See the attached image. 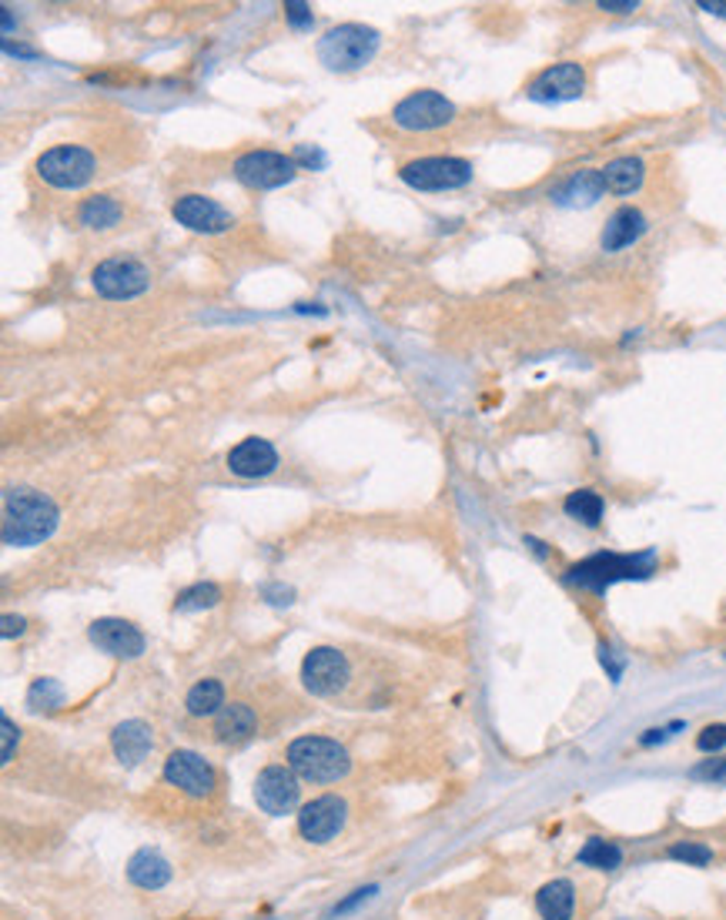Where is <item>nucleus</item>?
I'll use <instances>...</instances> for the list:
<instances>
[{"label": "nucleus", "mask_w": 726, "mask_h": 920, "mask_svg": "<svg viewBox=\"0 0 726 920\" xmlns=\"http://www.w3.org/2000/svg\"><path fill=\"white\" fill-rule=\"evenodd\" d=\"M58 506L37 490H11L4 496V543L37 546L58 529Z\"/></svg>", "instance_id": "1"}, {"label": "nucleus", "mask_w": 726, "mask_h": 920, "mask_svg": "<svg viewBox=\"0 0 726 920\" xmlns=\"http://www.w3.org/2000/svg\"><path fill=\"white\" fill-rule=\"evenodd\" d=\"M656 569V553H630V556H622V553H596L583 563H576L573 569H569L566 582H573L580 589H590V592H603L609 589L612 582H622V579H646L650 573Z\"/></svg>", "instance_id": "2"}, {"label": "nucleus", "mask_w": 726, "mask_h": 920, "mask_svg": "<svg viewBox=\"0 0 726 920\" xmlns=\"http://www.w3.org/2000/svg\"><path fill=\"white\" fill-rule=\"evenodd\" d=\"M288 767L308 783H332L348 774L352 760L345 746L329 736H298L288 746Z\"/></svg>", "instance_id": "3"}, {"label": "nucleus", "mask_w": 726, "mask_h": 920, "mask_svg": "<svg viewBox=\"0 0 726 920\" xmlns=\"http://www.w3.org/2000/svg\"><path fill=\"white\" fill-rule=\"evenodd\" d=\"M379 50V34L366 24H338L319 40V61L329 71H358Z\"/></svg>", "instance_id": "4"}, {"label": "nucleus", "mask_w": 726, "mask_h": 920, "mask_svg": "<svg viewBox=\"0 0 726 920\" xmlns=\"http://www.w3.org/2000/svg\"><path fill=\"white\" fill-rule=\"evenodd\" d=\"M37 175L61 191L84 188L97 175V157L81 144H58L37 157Z\"/></svg>", "instance_id": "5"}, {"label": "nucleus", "mask_w": 726, "mask_h": 920, "mask_svg": "<svg viewBox=\"0 0 726 920\" xmlns=\"http://www.w3.org/2000/svg\"><path fill=\"white\" fill-rule=\"evenodd\" d=\"M298 161L278 151H248L235 161V178L254 191H275L295 181Z\"/></svg>", "instance_id": "6"}, {"label": "nucleus", "mask_w": 726, "mask_h": 920, "mask_svg": "<svg viewBox=\"0 0 726 920\" xmlns=\"http://www.w3.org/2000/svg\"><path fill=\"white\" fill-rule=\"evenodd\" d=\"M402 181L412 185V188H419V191H452V188H462V185H469L473 181V165L469 161H462V157H419V161H412V165H405L402 172Z\"/></svg>", "instance_id": "7"}, {"label": "nucleus", "mask_w": 726, "mask_h": 920, "mask_svg": "<svg viewBox=\"0 0 726 920\" xmlns=\"http://www.w3.org/2000/svg\"><path fill=\"white\" fill-rule=\"evenodd\" d=\"M455 118V104L439 91H415L392 107V121L405 131H436Z\"/></svg>", "instance_id": "8"}, {"label": "nucleus", "mask_w": 726, "mask_h": 920, "mask_svg": "<svg viewBox=\"0 0 726 920\" xmlns=\"http://www.w3.org/2000/svg\"><path fill=\"white\" fill-rule=\"evenodd\" d=\"M94 292L104 298H138L151 285V272L134 258H108L94 268Z\"/></svg>", "instance_id": "9"}, {"label": "nucleus", "mask_w": 726, "mask_h": 920, "mask_svg": "<svg viewBox=\"0 0 726 920\" xmlns=\"http://www.w3.org/2000/svg\"><path fill=\"white\" fill-rule=\"evenodd\" d=\"M348 676H352V670H348L345 653H338L332 646L311 649L301 663V680L316 696H335L338 689H345Z\"/></svg>", "instance_id": "10"}, {"label": "nucleus", "mask_w": 726, "mask_h": 920, "mask_svg": "<svg viewBox=\"0 0 726 920\" xmlns=\"http://www.w3.org/2000/svg\"><path fill=\"white\" fill-rule=\"evenodd\" d=\"M165 780L188 797H212L218 787L215 767L191 750H175L165 760Z\"/></svg>", "instance_id": "11"}, {"label": "nucleus", "mask_w": 726, "mask_h": 920, "mask_svg": "<svg viewBox=\"0 0 726 920\" xmlns=\"http://www.w3.org/2000/svg\"><path fill=\"white\" fill-rule=\"evenodd\" d=\"M298 780H295V770L291 767H282V764H272L265 767L262 774H258L254 780V800L258 806L265 810V814L272 817H282V814H291L295 803H298Z\"/></svg>", "instance_id": "12"}, {"label": "nucleus", "mask_w": 726, "mask_h": 920, "mask_svg": "<svg viewBox=\"0 0 726 920\" xmlns=\"http://www.w3.org/2000/svg\"><path fill=\"white\" fill-rule=\"evenodd\" d=\"M586 91V71L573 61L566 64H552L546 68L533 84H529V97L539 104H559V101H576Z\"/></svg>", "instance_id": "13"}, {"label": "nucleus", "mask_w": 726, "mask_h": 920, "mask_svg": "<svg viewBox=\"0 0 726 920\" xmlns=\"http://www.w3.org/2000/svg\"><path fill=\"white\" fill-rule=\"evenodd\" d=\"M342 827H345V803L332 793L305 803L298 814V830L311 844H329Z\"/></svg>", "instance_id": "14"}, {"label": "nucleus", "mask_w": 726, "mask_h": 920, "mask_svg": "<svg viewBox=\"0 0 726 920\" xmlns=\"http://www.w3.org/2000/svg\"><path fill=\"white\" fill-rule=\"evenodd\" d=\"M171 214H175L178 225H185L191 232H201V235H218V232L231 228V214L215 198H204V194L178 198Z\"/></svg>", "instance_id": "15"}, {"label": "nucleus", "mask_w": 726, "mask_h": 920, "mask_svg": "<svg viewBox=\"0 0 726 920\" xmlns=\"http://www.w3.org/2000/svg\"><path fill=\"white\" fill-rule=\"evenodd\" d=\"M87 636L97 649H104V653H111V657L134 660L144 653V636L128 620H97V623H91Z\"/></svg>", "instance_id": "16"}, {"label": "nucleus", "mask_w": 726, "mask_h": 920, "mask_svg": "<svg viewBox=\"0 0 726 920\" xmlns=\"http://www.w3.org/2000/svg\"><path fill=\"white\" fill-rule=\"evenodd\" d=\"M228 469L241 479H265L278 469V452L269 439H245L228 452Z\"/></svg>", "instance_id": "17"}, {"label": "nucleus", "mask_w": 726, "mask_h": 920, "mask_svg": "<svg viewBox=\"0 0 726 920\" xmlns=\"http://www.w3.org/2000/svg\"><path fill=\"white\" fill-rule=\"evenodd\" d=\"M111 746H115V753H118V760H121V764L134 767V764H141V760H144V756L151 753V746H154L151 727H147L144 720H124L121 727H115V733H111Z\"/></svg>", "instance_id": "18"}, {"label": "nucleus", "mask_w": 726, "mask_h": 920, "mask_svg": "<svg viewBox=\"0 0 726 920\" xmlns=\"http://www.w3.org/2000/svg\"><path fill=\"white\" fill-rule=\"evenodd\" d=\"M646 232V219L636 208H619L609 214V222L603 228V251H622L633 241H640V235Z\"/></svg>", "instance_id": "19"}, {"label": "nucleus", "mask_w": 726, "mask_h": 920, "mask_svg": "<svg viewBox=\"0 0 726 920\" xmlns=\"http://www.w3.org/2000/svg\"><path fill=\"white\" fill-rule=\"evenodd\" d=\"M128 881L141 890H158L171 881V863L158 850H138L128 860Z\"/></svg>", "instance_id": "20"}, {"label": "nucleus", "mask_w": 726, "mask_h": 920, "mask_svg": "<svg viewBox=\"0 0 726 920\" xmlns=\"http://www.w3.org/2000/svg\"><path fill=\"white\" fill-rule=\"evenodd\" d=\"M606 191V181H603V172H576L569 181H562L556 191H552V201L556 204H566V208H586V204H596Z\"/></svg>", "instance_id": "21"}, {"label": "nucleus", "mask_w": 726, "mask_h": 920, "mask_svg": "<svg viewBox=\"0 0 726 920\" xmlns=\"http://www.w3.org/2000/svg\"><path fill=\"white\" fill-rule=\"evenodd\" d=\"M536 910L543 920H573L576 910V887L569 881H549L536 894Z\"/></svg>", "instance_id": "22"}, {"label": "nucleus", "mask_w": 726, "mask_h": 920, "mask_svg": "<svg viewBox=\"0 0 726 920\" xmlns=\"http://www.w3.org/2000/svg\"><path fill=\"white\" fill-rule=\"evenodd\" d=\"M254 727H258V717L248 703H228V707H222L215 717V736L222 743H241L254 733Z\"/></svg>", "instance_id": "23"}, {"label": "nucleus", "mask_w": 726, "mask_h": 920, "mask_svg": "<svg viewBox=\"0 0 726 920\" xmlns=\"http://www.w3.org/2000/svg\"><path fill=\"white\" fill-rule=\"evenodd\" d=\"M121 219H124V204L111 194H94L78 211V222L91 232H108V228L121 225Z\"/></svg>", "instance_id": "24"}, {"label": "nucleus", "mask_w": 726, "mask_h": 920, "mask_svg": "<svg viewBox=\"0 0 726 920\" xmlns=\"http://www.w3.org/2000/svg\"><path fill=\"white\" fill-rule=\"evenodd\" d=\"M643 175H646V168L640 157H616L603 168L606 191H612V194H633L643 185Z\"/></svg>", "instance_id": "25"}, {"label": "nucleus", "mask_w": 726, "mask_h": 920, "mask_svg": "<svg viewBox=\"0 0 726 920\" xmlns=\"http://www.w3.org/2000/svg\"><path fill=\"white\" fill-rule=\"evenodd\" d=\"M185 707H188L191 717H212V713H218L225 707V686L218 680H198L188 689Z\"/></svg>", "instance_id": "26"}, {"label": "nucleus", "mask_w": 726, "mask_h": 920, "mask_svg": "<svg viewBox=\"0 0 726 920\" xmlns=\"http://www.w3.org/2000/svg\"><path fill=\"white\" fill-rule=\"evenodd\" d=\"M562 509H566L569 519H576V522H583V526L593 529V526H599V519H603V512H606V503H603V496L593 493V490H576V493L566 496Z\"/></svg>", "instance_id": "27"}, {"label": "nucleus", "mask_w": 726, "mask_h": 920, "mask_svg": "<svg viewBox=\"0 0 726 920\" xmlns=\"http://www.w3.org/2000/svg\"><path fill=\"white\" fill-rule=\"evenodd\" d=\"M580 863H583V868H593V871H616L619 863H622V850L612 840L590 837L583 844V850H580Z\"/></svg>", "instance_id": "28"}, {"label": "nucleus", "mask_w": 726, "mask_h": 920, "mask_svg": "<svg viewBox=\"0 0 726 920\" xmlns=\"http://www.w3.org/2000/svg\"><path fill=\"white\" fill-rule=\"evenodd\" d=\"M218 600H222V589H218V586H212V582H198V586H191V589H185V592H181L178 603H175V610H178V613L212 610Z\"/></svg>", "instance_id": "29"}, {"label": "nucleus", "mask_w": 726, "mask_h": 920, "mask_svg": "<svg viewBox=\"0 0 726 920\" xmlns=\"http://www.w3.org/2000/svg\"><path fill=\"white\" fill-rule=\"evenodd\" d=\"M61 699H64V689L55 680H37L27 693V703L34 710H55V707H61Z\"/></svg>", "instance_id": "30"}, {"label": "nucleus", "mask_w": 726, "mask_h": 920, "mask_svg": "<svg viewBox=\"0 0 726 920\" xmlns=\"http://www.w3.org/2000/svg\"><path fill=\"white\" fill-rule=\"evenodd\" d=\"M669 857L680 860V863H690V868H706V863L713 860V850L700 840H680V844L669 847Z\"/></svg>", "instance_id": "31"}, {"label": "nucleus", "mask_w": 726, "mask_h": 920, "mask_svg": "<svg viewBox=\"0 0 726 920\" xmlns=\"http://www.w3.org/2000/svg\"><path fill=\"white\" fill-rule=\"evenodd\" d=\"M697 746L703 753H719L726 746V723H710L700 736H697Z\"/></svg>", "instance_id": "32"}, {"label": "nucleus", "mask_w": 726, "mask_h": 920, "mask_svg": "<svg viewBox=\"0 0 726 920\" xmlns=\"http://www.w3.org/2000/svg\"><path fill=\"white\" fill-rule=\"evenodd\" d=\"M285 14L291 21V27H311V8L308 4H298V0H291V4H285Z\"/></svg>", "instance_id": "33"}, {"label": "nucleus", "mask_w": 726, "mask_h": 920, "mask_svg": "<svg viewBox=\"0 0 726 920\" xmlns=\"http://www.w3.org/2000/svg\"><path fill=\"white\" fill-rule=\"evenodd\" d=\"M693 777H700V780H726V756H719V760H710V764L697 767Z\"/></svg>", "instance_id": "34"}, {"label": "nucleus", "mask_w": 726, "mask_h": 920, "mask_svg": "<svg viewBox=\"0 0 726 920\" xmlns=\"http://www.w3.org/2000/svg\"><path fill=\"white\" fill-rule=\"evenodd\" d=\"M0 733H4V764H11V756H14V743H17V727H14L8 717H0Z\"/></svg>", "instance_id": "35"}, {"label": "nucleus", "mask_w": 726, "mask_h": 920, "mask_svg": "<svg viewBox=\"0 0 726 920\" xmlns=\"http://www.w3.org/2000/svg\"><path fill=\"white\" fill-rule=\"evenodd\" d=\"M376 890H379V887H366V890H355V894H352L348 900H342V904H338V907H335L332 913H335V917H342V913H348L352 907H358V904H366L369 897H376Z\"/></svg>", "instance_id": "36"}, {"label": "nucleus", "mask_w": 726, "mask_h": 920, "mask_svg": "<svg viewBox=\"0 0 726 920\" xmlns=\"http://www.w3.org/2000/svg\"><path fill=\"white\" fill-rule=\"evenodd\" d=\"M640 4L636 0H603L599 4V11H609V14H633Z\"/></svg>", "instance_id": "37"}, {"label": "nucleus", "mask_w": 726, "mask_h": 920, "mask_svg": "<svg viewBox=\"0 0 726 920\" xmlns=\"http://www.w3.org/2000/svg\"><path fill=\"white\" fill-rule=\"evenodd\" d=\"M680 727H683V723H673V727H666V730H650L640 743H643V746H656V743L669 740V736H673V730H680Z\"/></svg>", "instance_id": "38"}, {"label": "nucleus", "mask_w": 726, "mask_h": 920, "mask_svg": "<svg viewBox=\"0 0 726 920\" xmlns=\"http://www.w3.org/2000/svg\"><path fill=\"white\" fill-rule=\"evenodd\" d=\"M4 636H14V633H24V620L21 616H4V629H0Z\"/></svg>", "instance_id": "39"}, {"label": "nucleus", "mask_w": 726, "mask_h": 920, "mask_svg": "<svg viewBox=\"0 0 726 920\" xmlns=\"http://www.w3.org/2000/svg\"><path fill=\"white\" fill-rule=\"evenodd\" d=\"M703 11H710V14H726V4H700Z\"/></svg>", "instance_id": "40"}]
</instances>
